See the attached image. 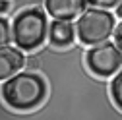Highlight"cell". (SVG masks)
I'll list each match as a JSON object with an SVG mask.
<instances>
[{"mask_svg": "<svg viewBox=\"0 0 122 120\" xmlns=\"http://www.w3.org/2000/svg\"><path fill=\"white\" fill-rule=\"evenodd\" d=\"M85 64L91 74L99 78H109L122 68V50L116 43H99L85 52Z\"/></svg>", "mask_w": 122, "mask_h": 120, "instance_id": "277c9868", "label": "cell"}, {"mask_svg": "<svg viewBox=\"0 0 122 120\" xmlns=\"http://www.w3.org/2000/svg\"><path fill=\"white\" fill-rule=\"evenodd\" d=\"M111 97H112L114 105L122 110V68L118 70V74L114 76V80L111 81Z\"/></svg>", "mask_w": 122, "mask_h": 120, "instance_id": "ba28073f", "label": "cell"}, {"mask_svg": "<svg viewBox=\"0 0 122 120\" xmlns=\"http://www.w3.org/2000/svg\"><path fill=\"white\" fill-rule=\"evenodd\" d=\"M76 37H78L76 25L70 23V20H52V23H49V41L52 47H70Z\"/></svg>", "mask_w": 122, "mask_h": 120, "instance_id": "52a82bcc", "label": "cell"}, {"mask_svg": "<svg viewBox=\"0 0 122 120\" xmlns=\"http://www.w3.org/2000/svg\"><path fill=\"white\" fill-rule=\"evenodd\" d=\"M114 43H116V47L122 50V23H118L116 29H114Z\"/></svg>", "mask_w": 122, "mask_h": 120, "instance_id": "8fae6325", "label": "cell"}, {"mask_svg": "<svg viewBox=\"0 0 122 120\" xmlns=\"http://www.w3.org/2000/svg\"><path fill=\"white\" fill-rule=\"evenodd\" d=\"M12 39V25L8 23V20L0 18V47H4V45H10Z\"/></svg>", "mask_w": 122, "mask_h": 120, "instance_id": "9c48e42d", "label": "cell"}, {"mask_svg": "<svg viewBox=\"0 0 122 120\" xmlns=\"http://www.w3.org/2000/svg\"><path fill=\"white\" fill-rule=\"evenodd\" d=\"M8 10H10V2L8 0H0V14H4Z\"/></svg>", "mask_w": 122, "mask_h": 120, "instance_id": "7c38bea8", "label": "cell"}, {"mask_svg": "<svg viewBox=\"0 0 122 120\" xmlns=\"http://www.w3.org/2000/svg\"><path fill=\"white\" fill-rule=\"evenodd\" d=\"M23 64H25V56L20 47H10V45L0 47V81L18 74L23 68Z\"/></svg>", "mask_w": 122, "mask_h": 120, "instance_id": "8992f818", "label": "cell"}, {"mask_svg": "<svg viewBox=\"0 0 122 120\" xmlns=\"http://www.w3.org/2000/svg\"><path fill=\"white\" fill-rule=\"evenodd\" d=\"M116 16H118V18H122V2L116 6Z\"/></svg>", "mask_w": 122, "mask_h": 120, "instance_id": "4fadbf2b", "label": "cell"}, {"mask_svg": "<svg viewBox=\"0 0 122 120\" xmlns=\"http://www.w3.org/2000/svg\"><path fill=\"white\" fill-rule=\"evenodd\" d=\"M12 39L25 52L39 49L45 39H49L47 14L37 6L21 10L12 21Z\"/></svg>", "mask_w": 122, "mask_h": 120, "instance_id": "7a4b0ae2", "label": "cell"}, {"mask_svg": "<svg viewBox=\"0 0 122 120\" xmlns=\"http://www.w3.org/2000/svg\"><path fill=\"white\" fill-rule=\"evenodd\" d=\"M120 2H122V0H87V4L97 6V8H105V10H109V8H116Z\"/></svg>", "mask_w": 122, "mask_h": 120, "instance_id": "30bf717a", "label": "cell"}, {"mask_svg": "<svg viewBox=\"0 0 122 120\" xmlns=\"http://www.w3.org/2000/svg\"><path fill=\"white\" fill-rule=\"evenodd\" d=\"M47 97V81L35 72H18L4 80L2 99L14 110L37 109Z\"/></svg>", "mask_w": 122, "mask_h": 120, "instance_id": "6da1fadb", "label": "cell"}, {"mask_svg": "<svg viewBox=\"0 0 122 120\" xmlns=\"http://www.w3.org/2000/svg\"><path fill=\"white\" fill-rule=\"evenodd\" d=\"M116 29V23H114V16L105 10V8H89L85 10L81 16L76 21V33H78V39L83 43V45H99V43H105Z\"/></svg>", "mask_w": 122, "mask_h": 120, "instance_id": "3957f363", "label": "cell"}, {"mask_svg": "<svg viewBox=\"0 0 122 120\" xmlns=\"http://www.w3.org/2000/svg\"><path fill=\"white\" fill-rule=\"evenodd\" d=\"M87 0H45L47 14L52 20H74L85 12Z\"/></svg>", "mask_w": 122, "mask_h": 120, "instance_id": "5b68a950", "label": "cell"}]
</instances>
